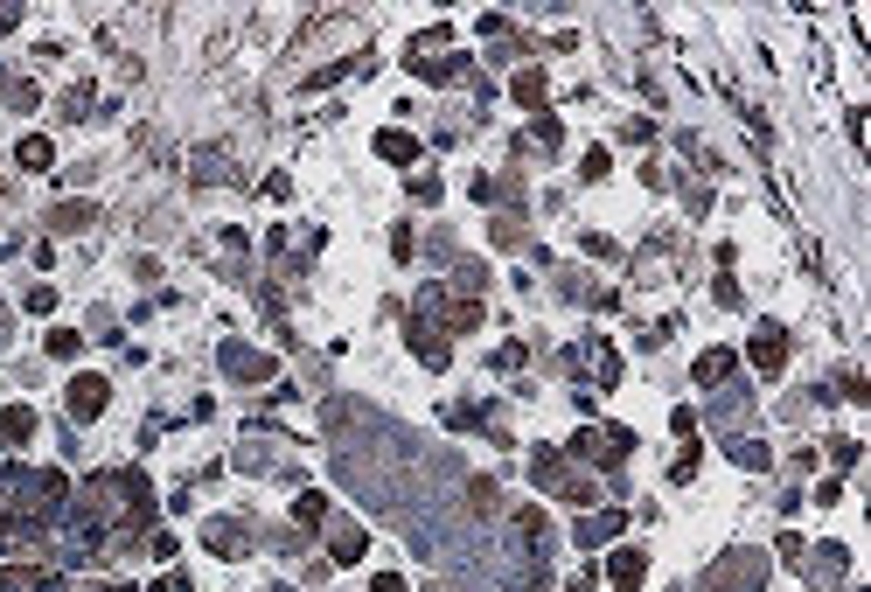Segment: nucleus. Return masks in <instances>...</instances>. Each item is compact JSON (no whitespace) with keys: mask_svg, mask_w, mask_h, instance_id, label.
<instances>
[{"mask_svg":"<svg viewBox=\"0 0 871 592\" xmlns=\"http://www.w3.org/2000/svg\"><path fill=\"white\" fill-rule=\"evenodd\" d=\"M774 558H781V565H802V558H809L802 530H781V537H774Z\"/></svg>","mask_w":871,"mask_h":592,"instance_id":"37998d69","label":"nucleus"},{"mask_svg":"<svg viewBox=\"0 0 871 592\" xmlns=\"http://www.w3.org/2000/svg\"><path fill=\"white\" fill-rule=\"evenodd\" d=\"M753 405H760V384H753V376H732V384L705 391V411H697V426H732V418H753Z\"/></svg>","mask_w":871,"mask_h":592,"instance_id":"20e7f679","label":"nucleus"},{"mask_svg":"<svg viewBox=\"0 0 871 592\" xmlns=\"http://www.w3.org/2000/svg\"><path fill=\"white\" fill-rule=\"evenodd\" d=\"M697 461H705V446H697V439H684V453H676L670 481H676V488H684V481H697Z\"/></svg>","mask_w":871,"mask_h":592,"instance_id":"ea45409f","label":"nucleus"},{"mask_svg":"<svg viewBox=\"0 0 871 592\" xmlns=\"http://www.w3.org/2000/svg\"><path fill=\"white\" fill-rule=\"evenodd\" d=\"M35 439V411L28 405H0V453H22Z\"/></svg>","mask_w":871,"mask_h":592,"instance_id":"b1692460","label":"nucleus"},{"mask_svg":"<svg viewBox=\"0 0 871 592\" xmlns=\"http://www.w3.org/2000/svg\"><path fill=\"white\" fill-rule=\"evenodd\" d=\"M272 439H279V432H252V439H244V446L231 453V467H237V474H252V481H265V474H279V481H293V488H300L307 474L279 461V446H272Z\"/></svg>","mask_w":871,"mask_h":592,"instance_id":"39448f33","label":"nucleus"},{"mask_svg":"<svg viewBox=\"0 0 871 592\" xmlns=\"http://www.w3.org/2000/svg\"><path fill=\"white\" fill-rule=\"evenodd\" d=\"M711 300H718V307H725V314H740V307H746V293H740V279H732V272H718Z\"/></svg>","mask_w":871,"mask_h":592,"instance_id":"a19ab883","label":"nucleus"},{"mask_svg":"<svg viewBox=\"0 0 871 592\" xmlns=\"http://www.w3.org/2000/svg\"><path fill=\"white\" fill-rule=\"evenodd\" d=\"M22 28V8H8V0H0V35H14Z\"/></svg>","mask_w":871,"mask_h":592,"instance_id":"4d7b16f0","label":"nucleus"},{"mask_svg":"<svg viewBox=\"0 0 871 592\" xmlns=\"http://www.w3.org/2000/svg\"><path fill=\"white\" fill-rule=\"evenodd\" d=\"M22 307H28V314H49V307H56V286H28Z\"/></svg>","mask_w":871,"mask_h":592,"instance_id":"8fccbe9b","label":"nucleus"},{"mask_svg":"<svg viewBox=\"0 0 871 592\" xmlns=\"http://www.w3.org/2000/svg\"><path fill=\"white\" fill-rule=\"evenodd\" d=\"M363 550H370V530L342 515V523H335V537H328V565H356Z\"/></svg>","mask_w":871,"mask_h":592,"instance_id":"393cba45","label":"nucleus"},{"mask_svg":"<svg viewBox=\"0 0 871 592\" xmlns=\"http://www.w3.org/2000/svg\"><path fill=\"white\" fill-rule=\"evenodd\" d=\"M628 453H635V426H614V418L579 426L572 439H565V461H572V467H600V474H620Z\"/></svg>","mask_w":871,"mask_h":592,"instance_id":"f03ea898","label":"nucleus"},{"mask_svg":"<svg viewBox=\"0 0 871 592\" xmlns=\"http://www.w3.org/2000/svg\"><path fill=\"white\" fill-rule=\"evenodd\" d=\"M265 592H293V585H265Z\"/></svg>","mask_w":871,"mask_h":592,"instance_id":"052dcab7","label":"nucleus"},{"mask_svg":"<svg viewBox=\"0 0 871 592\" xmlns=\"http://www.w3.org/2000/svg\"><path fill=\"white\" fill-rule=\"evenodd\" d=\"M488 286H496V265H488V258H461V265H453V279H446V293H461V300H481Z\"/></svg>","mask_w":871,"mask_h":592,"instance_id":"412c9836","label":"nucleus"},{"mask_svg":"<svg viewBox=\"0 0 871 592\" xmlns=\"http://www.w3.org/2000/svg\"><path fill=\"white\" fill-rule=\"evenodd\" d=\"M391 258H397V265L419 258V231H411V223H391Z\"/></svg>","mask_w":871,"mask_h":592,"instance_id":"58836bf2","label":"nucleus"},{"mask_svg":"<svg viewBox=\"0 0 871 592\" xmlns=\"http://www.w3.org/2000/svg\"><path fill=\"white\" fill-rule=\"evenodd\" d=\"M509 530H516L523 558H544V565H551V515H544L537 502H516V509H509Z\"/></svg>","mask_w":871,"mask_h":592,"instance_id":"9b49d317","label":"nucleus"},{"mask_svg":"<svg viewBox=\"0 0 871 592\" xmlns=\"http://www.w3.org/2000/svg\"><path fill=\"white\" fill-rule=\"evenodd\" d=\"M620 530H628V515H620V509H579L572 544H579V550H600V544H614Z\"/></svg>","mask_w":871,"mask_h":592,"instance_id":"ddd939ff","label":"nucleus"},{"mask_svg":"<svg viewBox=\"0 0 871 592\" xmlns=\"http://www.w3.org/2000/svg\"><path fill=\"white\" fill-rule=\"evenodd\" d=\"M725 461L746 467V474H767L774 467V446H767V439H753V432H725Z\"/></svg>","mask_w":871,"mask_h":592,"instance_id":"aec40b11","label":"nucleus"},{"mask_svg":"<svg viewBox=\"0 0 871 592\" xmlns=\"http://www.w3.org/2000/svg\"><path fill=\"white\" fill-rule=\"evenodd\" d=\"M607 579H614L620 592H635L641 579H649V550H641V544H620L614 558H607Z\"/></svg>","mask_w":871,"mask_h":592,"instance_id":"4be33fe9","label":"nucleus"},{"mask_svg":"<svg viewBox=\"0 0 871 592\" xmlns=\"http://www.w3.org/2000/svg\"><path fill=\"white\" fill-rule=\"evenodd\" d=\"M258 544H265V550H279V558H300V550H307V530H293V523H287V530H265Z\"/></svg>","mask_w":871,"mask_h":592,"instance_id":"72a5a7b5","label":"nucleus"},{"mask_svg":"<svg viewBox=\"0 0 871 592\" xmlns=\"http://www.w3.org/2000/svg\"><path fill=\"white\" fill-rule=\"evenodd\" d=\"M84 592H126V585H105V579H98V585H84Z\"/></svg>","mask_w":871,"mask_h":592,"instance_id":"bf43d9fd","label":"nucleus"},{"mask_svg":"<svg viewBox=\"0 0 871 592\" xmlns=\"http://www.w3.org/2000/svg\"><path fill=\"white\" fill-rule=\"evenodd\" d=\"M579 244H585V258H614V237H600V231H585Z\"/></svg>","mask_w":871,"mask_h":592,"instance_id":"5fc2aeb1","label":"nucleus"},{"mask_svg":"<svg viewBox=\"0 0 871 592\" xmlns=\"http://www.w3.org/2000/svg\"><path fill=\"white\" fill-rule=\"evenodd\" d=\"M829 461H837V467H858V439L837 432V439H829Z\"/></svg>","mask_w":871,"mask_h":592,"instance_id":"09e8293b","label":"nucleus"},{"mask_svg":"<svg viewBox=\"0 0 871 592\" xmlns=\"http://www.w3.org/2000/svg\"><path fill=\"white\" fill-rule=\"evenodd\" d=\"M426 592H453V585H426Z\"/></svg>","mask_w":871,"mask_h":592,"instance_id":"680f3d73","label":"nucleus"},{"mask_svg":"<svg viewBox=\"0 0 871 592\" xmlns=\"http://www.w3.org/2000/svg\"><path fill=\"white\" fill-rule=\"evenodd\" d=\"M530 362V341H502L496 356H488V370H523Z\"/></svg>","mask_w":871,"mask_h":592,"instance_id":"c03bdc74","label":"nucleus"},{"mask_svg":"<svg viewBox=\"0 0 871 592\" xmlns=\"http://www.w3.org/2000/svg\"><path fill=\"white\" fill-rule=\"evenodd\" d=\"M202 550L223 558V565H237V558H252V550H258V530L244 523V515H210V523H202Z\"/></svg>","mask_w":871,"mask_h":592,"instance_id":"0eeeda50","label":"nucleus"},{"mask_svg":"<svg viewBox=\"0 0 871 592\" xmlns=\"http://www.w3.org/2000/svg\"><path fill=\"white\" fill-rule=\"evenodd\" d=\"M440 196H446V182L432 175V167H411L405 175V202H440Z\"/></svg>","mask_w":871,"mask_h":592,"instance_id":"2f4dec72","label":"nucleus"},{"mask_svg":"<svg viewBox=\"0 0 871 592\" xmlns=\"http://www.w3.org/2000/svg\"><path fill=\"white\" fill-rule=\"evenodd\" d=\"M676 202H684V217H690V223H705V217H711V188H705V182H690V175L676 182Z\"/></svg>","mask_w":871,"mask_h":592,"instance_id":"473e14b6","label":"nucleus"},{"mask_svg":"<svg viewBox=\"0 0 871 592\" xmlns=\"http://www.w3.org/2000/svg\"><path fill=\"white\" fill-rule=\"evenodd\" d=\"M411 78H419L426 91H446V84H461V78H475V56H419V63H411Z\"/></svg>","mask_w":871,"mask_h":592,"instance_id":"4468645a","label":"nucleus"},{"mask_svg":"<svg viewBox=\"0 0 871 592\" xmlns=\"http://www.w3.org/2000/svg\"><path fill=\"white\" fill-rule=\"evenodd\" d=\"M126 265H132V279H140V286H161V258L140 252V258H126Z\"/></svg>","mask_w":871,"mask_h":592,"instance_id":"3c124183","label":"nucleus"},{"mask_svg":"<svg viewBox=\"0 0 871 592\" xmlns=\"http://www.w3.org/2000/svg\"><path fill=\"white\" fill-rule=\"evenodd\" d=\"M802 571H809V585H816V592H844L850 550H844V544H816V558H802Z\"/></svg>","mask_w":871,"mask_h":592,"instance_id":"f8f14e48","label":"nucleus"},{"mask_svg":"<svg viewBox=\"0 0 871 592\" xmlns=\"http://www.w3.org/2000/svg\"><path fill=\"white\" fill-rule=\"evenodd\" d=\"M405 349L426 362V370H446L453 362V341H446V328L440 321H426V314H405Z\"/></svg>","mask_w":871,"mask_h":592,"instance_id":"1a4fd4ad","label":"nucleus"},{"mask_svg":"<svg viewBox=\"0 0 871 592\" xmlns=\"http://www.w3.org/2000/svg\"><path fill=\"white\" fill-rule=\"evenodd\" d=\"M732 376H740V349H725V341L690 362V384L697 391H718V384H732Z\"/></svg>","mask_w":871,"mask_h":592,"instance_id":"f3484780","label":"nucleus"},{"mask_svg":"<svg viewBox=\"0 0 871 592\" xmlns=\"http://www.w3.org/2000/svg\"><path fill=\"white\" fill-rule=\"evenodd\" d=\"M56 119H70V126H78V119H91V84H70L63 98H56Z\"/></svg>","mask_w":871,"mask_h":592,"instance_id":"f704fd0d","label":"nucleus"},{"mask_svg":"<svg viewBox=\"0 0 871 592\" xmlns=\"http://www.w3.org/2000/svg\"><path fill=\"white\" fill-rule=\"evenodd\" d=\"M43 356H49V362H78V356H84V335H78V328H49V335H43Z\"/></svg>","mask_w":871,"mask_h":592,"instance_id":"7c9ffc66","label":"nucleus"},{"mask_svg":"<svg viewBox=\"0 0 871 592\" xmlns=\"http://www.w3.org/2000/svg\"><path fill=\"white\" fill-rule=\"evenodd\" d=\"M91 314H98V321H91V335H98V341H119V321H112V307H91Z\"/></svg>","mask_w":871,"mask_h":592,"instance_id":"603ef678","label":"nucleus"},{"mask_svg":"<svg viewBox=\"0 0 871 592\" xmlns=\"http://www.w3.org/2000/svg\"><path fill=\"white\" fill-rule=\"evenodd\" d=\"M147 550H154V558L167 565V558H175V550H182V537H175V530H147Z\"/></svg>","mask_w":871,"mask_h":592,"instance_id":"49530a36","label":"nucleus"},{"mask_svg":"<svg viewBox=\"0 0 871 592\" xmlns=\"http://www.w3.org/2000/svg\"><path fill=\"white\" fill-rule=\"evenodd\" d=\"M426 252H432V265H446V272H453V265H461V237H453L446 223H440V231L426 237Z\"/></svg>","mask_w":871,"mask_h":592,"instance_id":"e433bc0d","label":"nucleus"},{"mask_svg":"<svg viewBox=\"0 0 871 592\" xmlns=\"http://www.w3.org/2000/svg\"><path fill=\"white\" fill-rule=\"evenodd\" d=\"M321 523H328V495H321V488H300V495H293V530H321Z\"/></svg>","mask_w":871,"mask_h":592,"instance_id":"c756f323","label":"nucleus"},{"mask_svg":"<svg viewBox=\"0 0 871 592\" xmlns=\"http://www.w3.org/2000/svg\"><path fill=\"white\" fill-rule=\"evenodd\" d=\"M509 98H516L530 119H537V112H551V84H544V70H537V63H523L516 78H509Z\"/></svg>","mask_w":871,"mask_h":592,"instance_id":"6ab92c4d","label":"nucleus"},{"mask_svg":"<svg viewBox=\"0 0 871 592\" xmlns=\"http://www.w3.org/2000/svg\"><path fill=\"white\" fill-rule=\"evenodd\" d=\"M607 175H614V154H607V147H593V154L579 161V182H607Z\"/></svg>","mask_w":871,"mask_h":592,"instance_id":"79ce46f5","label":"nucleus"},{"mask_svg":"<svg viewBox=\"0 0 871 592\" xmlns=\"http://www.w3.org/2000/svg\"><path fill=\"white\" fill-rule=\"evenodd\" d=\"M370 147H376V161L405 167V175H411V167H419V154H426V140H419V132H405V126H384Z\"/></svg>","mask_w":871,"mask_h":592,"instance_id":"dca6fc26","label":"nucleus"},{"mask_svg":"<svg viewBox=\"0 0 871 592\" xmlns=\"http://www.w3.org/2000/svg\"><path fill=\"white\" fill-rule=\"evenodd\" d=\"M14 167H28V175H49V167H56V147L43 140V132H28V140L14 147Z\"/></svg>","mask_w":871,"mask_h":592,"instance_id":"c85d7f7f","label":"nucleus"},{"mask_svg":"<svg viewBox=\"0 0 871 592\" xmlns=\"http://www.w3.org/2000/svg\"><path fill=\"white\" fill-rule=\"evenodd\" d=\"M467 509H475V515H502V481H496V474H467Z\"/></svg>","mask_w":871,"mask_h":592,"instance_id":"cd10ccee","label":"nucleus"},{"mask_svg":"<svg viewBox=\"0 0 871 592\" xmlns=\"http://www.w3.org/2000/svg\"><path fill=\"white\" fill-rule=\"evenodd\" d=\"M63 405H70L78 426H91V418L112 405V376L105 370H78V376H70V391H63Z\"/></svg>","mask_w":871,"mask_h":592,"instance_id":"9d476101","label":"nucleus"},{"mask_svg":"<svg viewBox=\"0 0 871 592\" xmlns=\"http://www.w3.org/2000/svg\"><path fill=\"white\" fill-rule=\"evenodd\" d=\"M217 370L223 376H231V384H244V391H258V384H272V370H279V362L272 356H265V349H252V341H223V349H217Z\"/></svg>","mask_w":871,"mask_h":592,"instance_id":"423d86ee","label":"nucleus"},{"mask_svg":"<svg viewBox=\"0 0 871 592\" xmlns=\"http://www.w3.org/2000/svg\"><path fill=\"white\" fill-rule=\"evenodd\" d=\"M676 154H684L690 167H705V175H711V167H718V154H711V147H705V140H697V132H676Z\"/></svg>","mask_w":871,"mask_h":592,"instance_id":"4c0bfd02","label":"nucleus"},{"mask_svg":"<svg viewBox=\"0 0 871 592\" xmlns=\"http://www.w3.org/2000/svg\"><path fill=\"white\" fill-rule=\"evenodd\" d=\"M746 362H753L760 384H781V376H788V328H781V321H760V328H753Z\"/></svg>","mask_w":871,"mask_h":592,"instance_id":"6e6552de","label":"nucleus"},{"mask_svg":"<svg viewBox=\"0 0 871 592\" xmlns=\"http://www.w3.org/2000/svg\"><path fill=\"white\" fill-rule=\"evenodd\" d=\"M670 432H676V439H697V411H690V405H676V418H670Z\"/></svg>","mask_w":871,"mask_h":592,"instance_id":"864d4df0","label":"nucleus"},{"mask_svg":"<svg viewBox=\"0 0 871 592\" xmlns=\"http://www.w3.org/2000/svg\"><path fill=\"white\" fill-rule=\"evenodd\" d=\"M8 502L28 509L35 523H63V509H70V474H63V467H22V481H14Z\"/></svg>","mask_w":871,"mask_h":592,"instance_id":"7ed1b4c3","label":"nucleus"},{"mask_svg":"<svg viewBox=\"0 0 871 592\" xmlns=\"http://www.w3.org/2000/svg\"><path fill=\"white\" fill-rule=\"evenodd\" d=\"M370 70H376V56L363 49V56H342V63H328V70H314V78H307V84H300V91H328V84H342V78H370Z\"/></svg>","mask_w":871,"mask_h":592,"instance_id":"a878e982","label":"nucleus"},{"mask_svg":"<svg viewBox=\"0 0 871 592\" xmlns=\"http://www.w3.org/2000/svg\"><path fill=\"white\" fill-rule=\"evenodd\" d=\"M767 571H774V558L760 544H725L697 571V592H767Z\"/></svg>","mask_w":871,"mask_h":592,"instance_id":"f257e3e1","label":"nucleus"},{"mask_svg":"<svg viewBox=\"0 0 871 592\" xmlns=\"http://www.w3.org/2000/svg\"><path fill=\"white\" fill-rule=\"evenodd\" d=\"M98 223V202H56L49 217H43V231L49 237H70V231H91Z\"/></svg>","mask_w":871,"mask_h":592,"instance_id":"5701e85b","label":"nucleus"},{"mask_svg":"<svg viewBox=\"0 0 871 592\" xmlns=\"http://www.w3.org/2000/svg\"><path fill=\"white\" fill-rule=\"evenodd\" d=\"M620 140H628V147H655V119H628V126H620Z\"/></svg>","mask_w":871,"mask_h":592,"instance_id":"de8ad7c7","label":"nucleus"},{"mask_svg":"<svg viewBox=\"0 0 871 592\" xmlns=\"http://www.w3.org/2000/svg\"><path fill=\"white\" fill-rule=\"evenodd\" d=\"M35 105H43V91H35L28 78H14L8 84V112H35Z\"/></svg>","mask_w":871,"mask_h":592,"instance_id":"a18cd8bd","label":"nucleus"},{"mask_svg":"<svg viewBox=\"0 0 871 592\" xmlns=\"http://www.w3.org/2000/svg\"><path fill=\"white\" fill-rule=\"evenodd\" d=\"M14 335V321H8V300H0V341H8Z\"/></svg>","mask_w":871,"mask_h":592,"instance_id":"13d9d810","label":"nucleus"},{"mask_svg":"<svg viewBox=\"0 0 871 592\" xmlns=\"http://www.w3.org/2000/svg\"><path fill=\"white\" fill-rule=\"evenodd\" d=\"M488 244H496V252H523V244H530V217H523V209H502V217L488 223Z\"/></svg>","mask_w":871,"mask_h":592,"instance_id":"bb28decb","label":"nucleus"},{"mask_svg":"<svg viewBox=\"0 0 871 592\" xmlns=\"http://www.w3.org/2000/svg\"><path fill=\"white\" fill-rule=\"evenodd\" d=\"M446 43H453V28H446V22H432V28H419V35H411V56H405V63H419V56L446 49Z\"/></svg>","mask_w":871,"mask_h":592,"instance_id":"c9c22d12","label":"nucleus"},{"mask_svg":"<svg viewBox=\"0 0 871 592\" xmlns=\"http://www.w3.org/2000/svg\"><path fill=\"white\" fill-rule=\"evenodd\" d=\"M572 461H565V446H530V481H537L544 495H565V481H572Z\"/></svg>","mask_w":871,"mask_h":592,"instance_id":"2eb2a0df","label":"nucleus"},{"mask_svg":"<svg viewBox=\"0 0 871 592\" xmlns=\"http://www.w3.org/2000/svg\"><path fill=\"white\" fill-rule=\"evenodd\" d=\"M188 182H196V188H217V182H244V167H237L231 154H223V147H202V154L188 161Z\"/></svg>","mask_w":871,"mask_h":592,"instance_id":"a211bd4d","label":"nucleus"},{"mask_svg":"<svg viewBox=\"0 0 871 592\" xmlns=\"http://www.w3.org/2000/svg\"><path fill=\"white\" fill-rule=\"evenodd\" d=\"M370 592H405V579H397V571H376V579H370Z\"/></svg>","mask_w":871,"mask_h":592,"instance_id":"6e6d98bb","label":"nucleus"}]
</instances>
